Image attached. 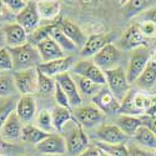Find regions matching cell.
<instances>
[{
    "mask_svg": "<svg viewBox=\"0 0 156 156\" xmlns=\"http://www.w3.org/2000/svg\"><path fill=\"white\" fill-rule=\"evenodd\" d=\"M106 77V86L111 91V94L115 96V99L119 102L124 100V98L129 94L131 90V84L127 81L126 71L121 66H116L115 69L105 71Z\"/></svg>",
    "mask_w": 156,
    "mask_h": 156,
    "instance_id": "3957f363",
    "label": "cell"
},
{
    "mask_svg": "<svg viewBox=\"0 0 156 156\" xmlns=\"http://www.w3.org/2000/svg\"><path fill=\"white\" fill-rule=\"evenodd\" d=\"M100 150L110 154L111 156H130L129 155V147L125 144H118V145H111V144H105V142L98 141L95 144Z\"/></svg>",
    "mask_w": 156,
    "mask_h": 156,
    "instance_id": "d6a6232c",
    "label": "cell"
},
{
    "mask_svg": "<svg viewBox=\"0 0 156 156\" xmlns=\"http://www.w3.org/2000/svg\"><path fill=\"white\" fill-rule=\"evenodd\" d=\"M14 69L12 58L8 48L0 50V71H9Z\"/></svg>",
    "mask_w": 156,
    "mask_h": 156,
    "instance_id": "74e56055",
    "label": "cell"
},
{
    "mask_svg": "<svg viewBox=\"0 0 156 156\" xmlns=\"http://www.w3.org/2000/svg\"><path fill=\"white\" fill-rule=\"evenodd\" d=\"M140 20L141 21H149L156 27V8H150V9L144 10L140 15Z\"/></svg>",
    "mask_w": 156,
    "mask_h": 156,
    "instance_id": "7bdbcfd3",
    "label": "cell"
},
{
    "mask_svg": "<svg viewBox=\"0 0 156 156\" xmlns=\"http://www.w3.org/2000/svg\"><path fill=\"white\" fill-rule=\"evenodd\" d=\"M71 74L83 76L85 79L91 80L93 83L105 86L106 85V77L105 73H104L100 68H98L93 59H81L79 61H75V64L71 68Z\"/></svg>",
    "mask_w": 156,
    "mask_h": 156,
    "instance_id": "277c9868",
    "label": "cell"
},
{
    "mask_svg": "<svg viewBox=\"0 0 156 156\" xmlns=\"http://www.w3.org/2000/svg\"><path fill=\"white\" fill-rule=\"evenodd\" d=\"M12 12L5 6L4 2H0V21H4V20H9L11 18Z\"/></svg>",
    "mask_w": 156,
    "mask_h": 156,
    "instance_id": "bcb514c9",
    "label": "cell"
},
{
    "mask_svg": "<svg viewBox=\"0 0 156 156\" xmlns=\"http://www.w3.org/2000/svg\"><path fill=\"white\" fill-rule=\"evenodd\" d=\"M151 60L156 62V50L154 51V53H152V55H151Z\"/></svg>",
    "mask_w": 156,
    "mask_h": 156,
    "instance_id": "816d5d0a",
    "label": "cell"
},
{
    "mask_svg": "<svg viewBox=\"0 0 156 156\" xmlns=\"http://www.w3.org/2000/svg\"><path fill=\"white\" fill-rule=\"evenodd\" d=\"M129 155L130 156H154V152H150L149 150L139 147V146H130Z\"/></svg>",
    "mask_w": 156,
    "mask_h": 156,
    "instance_id": "f6af8a7d",
    "label": "cell"
},
{
    "mask_svg": "<svg viewBox=\"0 0 156 156\" xmlns=\"http://www.w3.org/2000/svg\"><path fill=\"white\" fill-rule=\"evenodd\" d=\"M56 81L53 80V77L46 76L40 70H37V91L41 95H51L55 93Z\"/></svg>",
    "mask_w": 156,
    "mask_h": 156,
    "instance_id": "f546056e",
    "label": "cell"
},
{
    "mask_svg": "<svg viewBox=\"0 0 156 156\" xmlns=\"http://www.w3.org/2000/svg\"><path fill=\"white\" fill-rule=\"evenodd\" d=\"M0 156H2V155H0Z\"/></svg>",
    "mask_w": 156,
    "mask_h": 156,
    "instance_id": "11a10c76",
    "label": "cell"
},
{
    "mask_svg": "<svg viewBox=\"0 0 156 156\" xmlns=\"http://www.w3.org/2000/svg\"><path fill=\"white\" fill-rule=\"evenodd\" d=\"M21 120L19 119L18 114L14 111L11 112L8 120L5 121L2 133H0V137L4 141H15L19 137H21V131H23V125Z\"/></svg>",
    "mask_w": 156,
    "mask_h": 156,
    "instance_id": "d6986e66",
    "label": "cell"
},
{
    "mask_svg": "<svg viewBox=\"0 0 156 156\" xmlns=\"http://www.w3.org/2000/svg\"><path fill=\"white\" fill-rule=\"evenodd\" d=\"M100 150V149H99ZM99 156H111L110 154H108V152H105V151H102V150H100L99 151Z\"/></svg>",
    "mask_w": 156,
    "mask_h": 156,
    "instance_id": "f907efd6",
    "label": "cell"
},
{
    "mask_svg": "<svg viewBox=\"0 0 156 156\" xmlns=\"http://www.w3.org/2000/svg\"><path fill=\"white\" fill-rule=\"evenodd\" d=\"M142 119V124H144V126H146L150 131L156 136V116H154V118H151V116H141Z\"/></svg>",
    "mask_w": 156,
    "mask_h": 156,
    "instance_id": "ee69618b",
    "label": "cell"
},
{
    "mask_svg": "<svg viewBox=\"0 0 156 156\" xmlns=\"http://www.w3.org/2000/svg\"><path fill=\"white\" fill-rule=\"evenodd\" d=\"M150 59H151V55L146 48H139L133 51L131 56H130V60H129L127 69H126L127 81L130 84L136 83L140 75L146 69Z\"/></svg>",
    "mask_w": 156,
    "mask_h": 156,
    "instance_id": "5b68a950",
    "label": "cell"
},
{
    "mask_svg": "<svg viewBox=\"0 0 156 156\" xmlns=\"http://www.w3.org/2000/svg\"><path fill=\"white\" fill-rule=\"evenodd\" d=\"M124 8H125L126 16L131 18V16L139 14V11L147 8V2H144V0H131V2H126Z\"/></svg>",
    "mask_w": 156,
    "mask_h": 156,
    "instance_id": "e575fe53",
    "label": "cell"
},
{
    "mask_svg": "<svg viewBox=\"0 0 156 156\" xmlns=\"http://www.w3.org/2000/svg\"><path fill=\"white\" fill-rule=\"evenodd\" d=\"M37 10L41 19L53 20L59 14L60 3L59 2H37Z\"/></svg>",
    "mask_w": 156,
    "mask_h": 156,
    "instance_id": "f1b7e54d",
    "label": "cell"
},
{
    "mask_svg": "<svg viewBox=\"0 0 156 156\" xmlns=\"http://www.w3.org/2000/svg\"><path fill=\"white\" fill-rule=\"evenodd\" d=\"M0 144H2V142H0Z\"/></svg>",
    "mask_w": 156,
    "mask_h": 156,
    "instance_id": "db71d44e",
    "label": "cell"
},
{
    "mask_svg": "<svg viewBox=\"0 0 156 156\" xmlns=\"http://www.w3.org/2000/svg\"><path fill=\"white\" fill-rule=\"evenodd\" d=\"M8 49L12 58V65H14L12 70L14 71L34 69V68H37L43 62L36 46L29 43L24 44L21 46L8 48Z\"/></svg>",
    "mask_w": 156,
    "mask_h": 156,
    "instance_id": "6da1fadb",
    "label": "cell"
},
{
    "mask_svg": "<svg viewBox=\"0 0 156 156\" xmlns=\"http://www.w3.org/2000/svg\"><path fill=\"white\" fill-rule=\"evenodd\" d=\"M116 126H118L126 136H135L136 131L144 125L141 116H131V115H120L116 119Z\"/></svg>",
    "mask_w": 156,
    "mask_h": 156,
    "instance_id": "7402d4cb",
    "label": "cell"
},
{
    "mask_svg": "<svg viewBox=\"0 0 156 156\" xmlns=\"http://www.w3.org/2000/svg\"><path fill=\"white\" fill-rule=\"evenodd\" d=\"M156 83V62L150 59L146 69L136 80V84L141 89H150Z\"/></svg>",
    "mask_w": 156,
    "mask_h": 156,
    "instance_id": "83f0119b",
    "label": "cell"
},
{
    "mask_svg": "<svg viewBox=\"0 0 156 156\" xmlns=\"http://www.w3.org/2000/svg\"><path fill=\"white\" fill-rule=\"evenodd\" d=\"M112 39H114L112 34H94L89 36L85 46L80 50V56L83 59L94 58L106 45L111 44Z\"/></svg>",
    "mask_w": 156,
    "mask_h": 156,
    "instance_id": "4fadbf2b",
    "label": "cell"
},
{
    "mask_svg": "<svg viewBox=\"0 0 156 156\" xmlns=\"http://www.w3.org/2000/svg\"><path fill=\"white\" fill-rule=\"evenodd\" d=\"M55 81L60 85V87L62 89V91L66 94L71 109H76V108L81 106L83 98H81V95L79 93V90H77V86H76V84H75V81H74L70 73H65V74H61V75L56 76Z\"/></svg>",
    "mask_w": 156,
    "mask_h": 156,
    "instance_id": "7c38bea8",
    "label": "cell"
},
{
    "mask_svg": "<svg viewBox=\"0 0 156 156\" xmlns=\"http://www.w3.org/2000/svg\"><path fill=\"white\" fill-rule=\"evenodd\" d=\"M135 140L137 141V144L146 150H156V136L150 131V130L142 125L135 134Z\"/></svg>",
    "mask_w": 156,
    "mask_h": 156,
    "instance_id": "4316f807",
    "label": "cell"
},
{
    "mask_svg": "<svg viewBox=\"0 0 156 156\" xmlns=\"http://www.w3.org/2000/svg\"><path fill=\"white\" fill-rule=\"evenodd\" d=\"M119 50H136L139 48H146V37L141 34L139 24H133L125 30L118 43Z\"/></svg>",
    "mask_w": 156,
    "mask_h": 156,
    "instance_id": "9c48e42d",
    "label": "cell"
},
{
    "mask_svg": "<svg viewBox=\"0 0 156 156\" xmlns=\"http://www.w3.org/2000/svg\"><path fill=\"white\" fill-rule=\"evenodd\" d=\"M99 151H100L99 147L96 145H94V146H89L86 150H84L77 156H99Z\"/></svg>",
    "mask_w": 156,
    "mask_h": 156,
    "instance_id": "c3c4849f",
    "label": "cell"
},
{
    "mask_svg": "<svg viewBox=\"0 0 156 156\" xmlns=\"http://www.w3.org/2000/svg\"><path fill=\"white\" fill-rule=\"evenodd\" d=\"M36 149L45 155H64L68 152L66 141L60 134H51L48 139L36 145Z\"/></svg>",
    "mask_w": 156,
    "mask_h": 156,
    "instance_id": "2e32d148",
    "label": "cell"
},
{
    "mask_svg": "<svg viewBox=\"0 0 156 156\" xmlns=\"http://www.w3.org/2000/svg\"><path fill=\"white\" fill-rule=\"evenodd\" d=\"M134 96H135V91L134 90H130L129 94L124 98V100L120 102V110L119 114L120 115H131V116H141V114L135 109L134 105Z\"/></svg>",
    "mask_w": 156,
    "mask_h": 156,
    "instance_id": "1f68e13d",
    "label": "cell"
},
{
    "mask_svg": "<svg viewBox=\"0 0 156 156\" xmlns=\"http://www.w3.org/2000/svg\"><path fill=\"white\" fill-rule=\"evenodd\" d=\"M54 98H55V102L58 106H61V108H65V109H70L71 110V106H70V102H69V99L62 91V89L60 87V85L56 83V87H55V93H54Z\"/></svg>",
    "mask_w": 156,
    "mask_h": 156,
    "instance_id": "ab89813d",
    "label": "cell"
},
{
    "mask_svg": "<svg viewBox=\"0 0 156 156\" xmlns=\"http://www.w3.org/2000/svg\"><path fill=\"white\" fill-rule=\"evenodd\" d=\"M15 108L16 106L14 105V102L11 100L6 101L5 104H3V105L0 106V133H2V129L5 124V121L8 120V118L10 116V114L15 111Z\"/></svg>",
    "mask_w": 156,
    "mask_h": 156,
    "instance_id": "f35d334b",
    "label": "cell"
},
{
    "mask_svg": "<svg viewBox=\"0 0 156 156\" xmlns=\"http://www.w3.org/2000/svg\"><path fill=\"white\" fill-rule=\"evenodd\" d=\"M74 116H75V121L86 129L95 127L105 120V114L99 108H96L94 104L84 106L81 105L74 109Z\"/></svg>",
    "mask_w": 156,
    "mask_h": 156,
    "instance_id": "8992f818",
    "label": "cell"
},
{
    "mask_svg": "<svg viewBox=\"0 0 156 156\" xmlns=\"http://www.w3.org/2000/svg\"><path fill=\"white\" fill-rule=\"evenodd\" d=\"M15 90V83L10 76H0V96H8Z\"/></svg>",
    "mask_w": 156,
    "mask_h": 156,
    "instance_id": "d590c367",
    "label": "cell"
},
{
    "mask_svg": "<svg viewBox=\"0 0 156 156\" xmlns=\"http://www.w3.org/2000/svg\"><path fill=\"white\" fill-rule=\"evenodd\" d=\"M150 100L151 98L146 96L145 94L142 93H135V96H134V105H135V109L142 115L145 114V111L147 110L149 105H150Z\"/></svg>",
    "mask_w": 156,
    "mask_h": 156,
    "instance_id": "8d00e7d4",
    "label": "cell"
},
{
    "mask_svg": "<svg viewBox=\"0 0 156 156\" xmlns=\"http://www.w3.org/2000/svg\"><path fill=\"white\" fill-rule=\"evenodd\" d=\"M62 131H65L64 139L66 141L68 154L77 156L90 146V141L84 131V127L80 124H77L75 119L65 125Z\"/></svg>",
    "mask_w": 156,
    "mask_h": 156,
    "instance_id": "7a4b0ae2",
    "label": "cell"
},
{
    "mask_svg": "<svg viewBox=\"0 0 156 156\" xmlns=\"http://www.w3.org/2000/svg\"><path fill=\"white\" fill-rule=\"evenodd\" d=\"M4 4L12 14H15V16H16L19 12L28 5V2H25V0H5Z\"/></svg>",
    "mask_w": 156,
    "mask_h": 156,
    "instance_id": "60d3db41",
    "label": "cell"
},
{
    "mask_svg": "<svg viewBox=\"0 0 156 156\" xmlns=\"http://www.w3.org/2000/svg\"><path fill=\"white\" fill-rule=\"evenodd\" d=\"M91 101L104 114H119L120 102L115 99L106 85L101 86V89L91 98Z\"/></svg>",
    "mask_w": 156,
    "mask_h": 156,
    "instance_id": "30bf717a",
    "label": "cell"
},
{
    "mask_svg": "<svg viewBox=\"0 0 156 156\" xmlns=\"http://www.w3.org/2000/svg\"><path fill=\"white\" fill-rule=\"evenodd\" d=\"M55 23H51V24H46V25H43V27H39L34 33H31L29 36H28V43L36 46L39 43H41L45 39L50 37V33H51V29L54 28Z\"/></svg>",
    "mask_w": 156,
    "mask_h": 156,
    "instance_id": "4dcf8cb0",
    "label": "cell"
},
{
    "mask_svg": "<svg viewBox=\"0 0 156 156\" xmlns=\"http://www.w3.org/2000/svg\"><path fill=\"white\" fill-rule=\"evenodd\" d=\"M144 115H146V116H151V118L156 116V95L151 98V100H150V105H149V108H147V110L145 111Z\"/></svg>",
    "mask_w": 156,
    "mask_h": 156,
    "instance_id": "7dc6e473",
    "label": "cell"
},
{
    "mask_svg": "<svg viewBox=\"0 0 156 156\" xmlns=\"http://www.w3.org/2000/svg\"><path fill=\"white\" fill-rule=\"evenodd\" d=\"M6 48H16L28 43V33L18 23L9 24L4 28Z\"/></svg>",
    "mask_w": 156,
    "mask_h": 156,
    "instance_id": "ac0fdd59",
    "label": "cell"
},
{
    "mask_svg": "<svg viewBox=\"0 0 156 156\" xmlns=\"http://www.w3.org/2000/svg\"><path fill=\"white\" fill-rule=\"evenodd\" d=\"M73 79L77 86V90H79V93L83 96H86V98H93L99 90L101 89V85H98L95 83H93L91 80L89 79H85L83 76H77V75H73Z\"/></svg>",
    "mask_w": 156,
    "mask_h": 156,
    "instance_id": "d4e9b609",
    "label": "cell"
},
{
    "mask_svg": "<svg viewBox=\"0 0 156 156\" xmlns=\"http://www.w3.org/2000/svg\"><path fill=\"white\" fill-rule=\"evenodd\" d=\"M51 116H53V125L54 129L58 133H62L64 126L66 125L69 121L73 120V115L70 109H65L61 106H55L54 110L51 111Z\"/></svg>",
    "mask_w": 156,
    "mask_h": 156,
    "instance_id": "484cf974",
    "label": "cell"
},
{
    "mask_svg": "<svg viewBox=\"0 0 156 156\" xmlns=\"http://www.w3.org/2000/svg\"><path fill=\"white\" fill-rule=\"evenodd\" d=\"M120 54L121 53H120L119 48L111 43L104 48L100 53H98L93 58V61L95 62V65L98 68H100L104 73H105L108 70L116 68V64H118V61L120 60Z\"/></svg>",
    "mask_w": 156,
    "mask_h": 156,
    "instance_id": "8fae6325",
    "label": "cell"
},
{
    "mask_svg": "<svg viewBox=\"0 0 156 156\" xmlns=\"http://www.w3.org/2000/svg\"><path fill=\"white\" fill-rule=\"evenodd\" d=\"M36 49L40 54L41 61L43 62H49V61H54L58 59H61L65 55V53L61 50V48L53 40L51 37H48L45 40H43L41 43H39L36 45Z\"/></svg>",
    "mask_w": 156,
    "mask_h": 156,
    "instance_id": "e0dca14e",
    "label": "cell"
},
{
    "mask_svg": "<svg viewBox=\"0 0 156 156\" xmlns=\"http://www.w3.org/2000/svg\"><path fill=\"white\" fill-rule=\"evenodd\" d=\"M75 64V59L71 55H66L61 59L54 60V61H49V62H41L37 66V70H40L43 74L50 77H56L61 74L68 73L71 70L73 65Z\"/></svg>",
    "mask_w": 156,
    "mask_h": 156,
    "instance_id": "5bb4252c",
    "label": "cell"
},
{
    "mask_svg": "<svg viewBox=\"0 0 156 156\" xmlns=\"http://www.w3.org/2000/svg\"><path fill=\"white\" fill-rule=\"evenodd\" d=\"M60 21L61 20H59V21H56L55 23V25H54V28L51 29V33H50V37L53 39V40L61 48V50L64 51L65 54H68V53H75L76 50H79L76 46H75V44L70 40V39L64 34V31H62V29H61V27H60Z\"/></svg>",
    "mask_w": 156,
    "mask_h": 156,
    "instance_id": "603a6c76",
    "label": "cell"
},
{
    "mask_svg": "<svg viewBox=\"0 0 156 156\" xmlns=\"http://www.w3.org/2000/svg\"><path fill=\"white\" fill-rule=\"evenodd\" d=\"M60 27L64 31V34L66 35L70 40L75 44L77 49H83L87 41V36L83 33V30L77 27L76 24H74L70 20H61L60 21Z\"/></svg>",
    "mask_w": 156,
    "mask_h": 156,
    "instance_id": "44dd1931",
    "label": "cell"
},
{
    "mask_svg": "<svg viewBox=\"0 0 156 156\" xmlns=\"http://www.w3.org/2000/svg\"><path fill=\"white\" fill-rule=\"evenodd\" d=\"M15 112L23 122H30L36 115V104L33 95H21L16 102Z\"/></svg>",
    "mask_w": 156,
    "mask_h": 156,
    "instance_id": "ffe728a7",
    "label": "cell"
},
{
    "mask_svg": "<svg viewBox=\"0 0 156 156\" xmlns=\"http://www.w3.org/2000/svg\"><path fill=\"white\" fill-rule=\"evenodd\" d=\"M6 48V39H5V33L4 30L0 29V50Z\"/></svg>",
    "mask_w": 156,
    "mask_h": 156,
    "instance_id": "681fc988",
    "label": "cell"
},
{
    "mask_svg": "<svg viewBox=\"0 0 156 156\" xmlns=\"http://www.w3.org/2000/svg\"><path fill=\"white\" fill-rule=\"evenodd\" d=\"M14 83L21 95H33L37 91V68L15 71Z\"/></svg>",
    "mask_w": 156,
    "mask_h": 156,
    "instance_id": "ba28073f",
    "label": "cell"
},
{
    "mask_svg": "<svg viewBox=\"0 0 156 156\" xmlns=\"http://www.w3.org/2000/svg\"><path fill=\"white\" fill-rule=\"evenodd\" d=\"M40 19L41 18L37 10V2H28V5L15 16V21L25 29L28 35L39 28Z\"/></svg>",
    "mask_w": 156,
    "mask_h": 156,
    "instance_id": "52a82bcc",
    "label": "cell"
},
{
    "mask_svg": "<svg viewBox=\"0 0 156 156\" xmlns=\"http://www.w3.org/2000/svg\"><path fill=\"white\" fill-rule=\"evenodd\" d=\"M139 28H140L141 34L144 35L146 39L147 37H151V36H154L156 34V27H155L154 24L149 23V21H141L139 24Z\"/></svg>",
    "mask_w": 156,
    "mask_h": 156,
    "instance_id": "b9f144b4",
    "label": "cell"
},
{
    "mask_svg": "<svg viewBox=\"0 0 156 156\" xmlns=\"http://www.w3.org/2000/svg\"><path fill=\"white\" fill-rule=\"evenodd\" d=\"M154 156H156V150H154Z\"/></svg>",
    "mask_w": 156,
    "mask_h": 156,
    "instance_id": "f5cc1de1",
    "label": "cell"
},
{
    "mask_svg": "<svg viewBox=\"0 0 156 156\" xmlns=\"http://www.w3.org/2000/svg\"><path fill=\"white\" fill-rule=\"evenodd\" d=\"M37 126L43 131L49 133V134H51V130H55L53 125V116H51L50 111L48 110L40 111V114L37 115Z\"/></svg>",
    "mask_w": 156,
    "mask_h": 156,
    "instance_id": "836d02e7",
    "label": "cell"
},
{
    "mask_svg": "<svg viewBox=\"0 0 156 156\" xmlns=\"http://www.w3.org/2000/svg\"><path fill=\"white\" fill-rule=\"evenodd\" d=\"M51 134L43 131L41 129H39L36 126L33 125H24L23 126V131H21V139L23 141H27V142H31L34 145H39L41 141H44L45 139H48Z\"/></svg>",
    "mask_w": 156,
    "mask_h": 156,
    "instance_id": "cb8c5ba5",
    "label": "cell"
},
{
    "mask_svg": "<svg viewBox=\"0 0 156 156\" xmlns=\"http://www.w3.org/2000/svg\"><path fill=\"white\" fill-rule=\"evenodd\" d=\"M95 136L99 139V141L111 145L125 144L126 140L129 139V136H126L116 125H106V124H102L96 129Z\"/></svg>",
    "mask_w": 156,
    "mask_h": 156,
    "instance_id": "9a60e30c",
    "label": "cell"
}]
</instances>
